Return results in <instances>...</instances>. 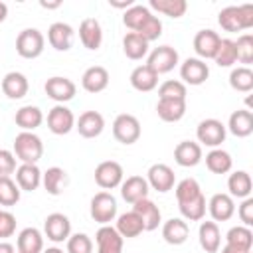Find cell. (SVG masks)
<instances>
[{
    "mask_svg": "<svg viewBox=\"0 0 253 253\" xmlns=\"http://www.w3.org/2000/svg\"><path fill=\"white\" fill-rule=\"evenodd\" d=\"M217 22L225 32H241L253 26V6H227L217 14Z\"/></svg>",
    "mask_w": 253,
    "mask_h": 253,
    "instance_id": "cell-1",
    "label": "cell"
},
{
    "mask_svg": "<svg viewBox=\"0 0 253 253\" xmlns=\"http://www.w3.org/2000/svg\"><path fill=\"white\" fill-rule=\"evenodd\" d=\"M43 154V142L38 134L22 130L14 138V156L22 160V164H38Z\"/></svg>",
    "mask_w": 253,
    "mask_h": 253,
    "instance_id": "cell-2",
    "label": "cell"
},
{
    "mask_svg": "<svg viewBox=\"0 0 253 253\" xmlns=\"http://www.w3.org/2000/svg\"><path fill=\"white\" fill-rule=\"evenodd\" d=\"M43 45H45V38L36 28H26L16 38V51L24 59H36V57H40L43 53Z\"/></svg>",
    "mask_w": 253,
    "mask_h": 253,
    "instance_id": "cell-3",
    "label": "cell"
},
{
    "mask_svg": "<svg viewBox=\"0 0 253 253\" xmlns=\"http://www.w3.org/2000/svg\"><path fill=\"white\" fill-rule=\"evenodd\" d=\"M89 213L91 217L101 223V225H109L115 217H117V200L113 198V194L109 192H99L91 198V206H89Z\"/></svg>",
    "mask_w": 253,
    "mask_h": 253,
    "instance_id": "cell-4",
    "label": "cell"
},
{
    "mask_svg": "<svg viewBox=\"0 0 253 253\" xmlns=\"http://www.w3.org/2000/svg\"><path fill=\"white\" fill-rule=\"evenodd\" d=\"M113 136L123 144H134L140 138V123L134 115L123 113L113 121Z\"/></svg>",
    "mask_w": 253,
    "mask_h": 253,
    "instance_id": "cell-5",
    "label": "cell"
},
{
    "mask_svg": "<svg viewBox=\"0 0 253 253\" xmlns=\"http://www.w3.org/2000/svg\"><path fill=\"white\" fill-rule=\"evenodd\" d=\"M178 59H180V55H178V51H176L172 45H158V47H154V49L150 51L146 65H148L156 75H160V73L172 71V69L178 65Z\"/></svg>",
    "mask_w": 253,
    "mask_h": 253,
    "instance_id": "cell-6",
    "label": "cell"
},
{
    "mask_svg": "<svg viewBox=\"0 0 253 253\" xmlns=\"http://www.w3.org/2000/svg\"><path fill=\"white\" fill-rule=\"evenodd\" d=\"M196 136L202 144L217 148L225 140V125L217 119H204L196 128Z\"/></svg>",
    "mask_w": 253,
    "mask_h": 253,
    "instance_id": "cell-7",
    "label": "cell"
},
{
    "mask_svg": "<svg viewBox=\"0 0 253 253\" xmlns=\"http://www.w3.org/2000/svg\"><path fill=\"white\" fill-rule=\"evenodd\" d=\"M146 182H148V188L160 192V194H166L174 188V182H176V176H174V170L168 166V164H152L146 172Z\"/></svg>",
    "mask_w": 253,
    "mask_h": 253,
    "instance_id": "cell-8",
    "label": "cell"
},
{
    "mask_svg": "<svg viewBox=\"0 0 253 253\" xmlns=\"http://www.w3.org/2000/svg\"><path fill=\"white\" fill-rule=\"evenodd\" d=\"M43 89H45V95H47L49 99H53L57 105H63V103L71 101V99L75 97V93H77L75 83H73L71 79L59 77V75L49 77V79L45 81Z\"/></svg>",
    "mask_w": 253,
    "mask_h": 253,
    "instance_id": "cell-9",
    "label": "cell"
},
{
    "mask_svg": "<svg viewBox=\"0 0 253 253\" xmlns=\"http://www.w3.org/2000/svg\"><path fill=\"white\" fill-rule=\"evenodd\" d=\"M123 176H125L123 166L115 160H105L95 168V182L103 190H113V188L121 186Z\"/></svg>",
    "mask_w": 253,
    "mask_h": 253,
    "instance_id": "cell-10",
    "label": "cell"
},
{
    "mask_svg": "<svg viewBox=\"0 0 253 253\" xmlns=\"http://www.w3.org/2000/svg\"><path fill=\"white\" fill-rule=\"evenodd\" d=\"M43 233L53 243H63L71 235V221L63 213H49L43 221Z\"/></svg>",
    "mask_w": 253,
    "mask_h": 253,
    "instance_id": "cell-11",
    "label": "cell"
},
{
    "mask_svg": "<svg viewBox=\"0 0 253 253\" xmlns=\"http://www.w3.org/2000/svg\"><path fill=\"white\" fill-rule=\"evenodd\" d=\"M75 126V117L71 113V109H67L65 105H55L49 113H47V128L53 134H67L71 132V128Z\"/></svg>",
    "mask_w": 253,
    "mask_h": 253,
    "instance_id": "cell-12",
    "label": "cell"
},
{
    "mask_svg": "<svg viewBox=\"0 0 253 253\" xmlns=\"http://www.w3.org/2000/svg\"><path fill=\"white\" fill-rule=\"evenodd\" d=\"M180 77L184 79V85H202L210 77V67L200 57H188L180 65Z\"/></svg>",
    "mask_w": 253,
    "mask_h": 253,
    "instance_id": "cell-13",
    "label": "cell"
},
{
    "mask_svg": "<svg viewBox=\"0 0 253 253\" xmlns=\"http://www.w3.org/2000/svg\"><path fill=\"white\" fill-rule=\"evenodd\" d=\"M219 42H221V38L217 36V32H213V30H200L194 36V51L198 53V57L202 61L204 59H213L215 51L219 47Z\"/></svg>",
    "mask_w": 253,
    "mask_h": 253,
    "instance_id": "cell-14",
    "label": "cell"
},
{
    "mask_svg": "<svg viewBox=\"0 0 253 253\" xmlns=\"http://www.w3.org/2000/svg\"><path fill=\"white\" fill-rule=\"evenodd\" d=\"M73 36H75L73 28H71L69 24H65V22H53V24L49 26V30H47V42H49V45H51L53 49H57V51H67V49H71V45H73Z\"/></svg>",
    "mask_w": 253,
    "mask_h": 253,
    "instance_id": "cell-15",
    "label": "cell"
},
{
    "mask_svg": "<svg viewBox=\"0 0 253 253\" xmlns=\"http://www.w3.org/2000/svg\"><path fill=\"white\" fill-rule=\"evenodd\" d=\"M75 128L83 138H95L103 132L105 128V119L101 113L97 111H85L79 115V119L75 121Z\"/></svg>",
    "mask_w": 253,
    "mask_h": 253,
    "instance_id": "cell-16",
    "label": "cell"
},
{
    "mask_svg": "<svg viewBox=\"0 0 253 253\" xmlns=\"http://www.w3.org/2000/svg\"><path fill=\"white\" fill-rule=\"evenodd\" d=\"M97 253H123V237L111 225H101L95 233Z\"/></svg>",
    "mask_w": 253,
    "mask_h": 253,
    "instance_id": "cell-17",
    "label": "cell"
},
{
    "mask_svg": "<svg viewBox=\"0 0 253 253\" xmlns=\"http://www.w3.org/2000/svg\"><path fill=\"white\" fill-rule=\"evenodd\" d=\"M174 160L182 168L198 166L200 160H202V146L194 140H182L174 148Z\"/></svg>",
    "mask_w": 253,
    "mask_h": 253,
    "instance_id": "cell-18",
    "label": "cell"
},
{
    "mask_svg": "<svg viewBox=\"0 0 253 253\" xmlns=\"http://www.w3.org/2000/svg\"><path fill=\"white\" fill-rule=\"evenodd\" d=\"M121 196L128 204H136L148 198V182L142 176H128L121 182Z\"/></svg>",
    "mask_w": 253,
    "mask_h": 253,
    "instance_id": "cell-19",
    "label": "cell"
},
{
    "mask_svg": "<svg viewBox=\"0 0 253 253\" xmlns=\"http://www.w3.org/2000/svg\"><path fill=\"white\" fill-rule=\"evenodd\" d=\"M208 210L213 221H227L235 213V202L229 194H213L208 202Z\"/></svg>",
    "mask_w": 253,
    "mask_h": 253,
    "instance_id": "cell-20",
    "label": "cell"
},
{
    "mask_svg": "<svg viewBox=\"0 0 253 253\" xmlns=\"http://www.w3.org/2000/svg\"><path fill=\"white\" fill-rule=\"evenodd\" d=\"M79 40L87 49H91V51L99 49L103 43V28H101L99 20L85 18L79 26Z\"/></svg>",
    "mask_w": 253,
    "mask_h": 253,
    "instance_id": "cell-21",
    "label": "cell"
},
{
    "mask_svg": "<svg viewBox=\"0 0 253 253\" xmlns=\"http://www.w3.org/2000/svg\"><path fill=\"white\" fill-rule=\"evenodd\" d=\"M132 211L138 213V217L142 219V223H144V231H154V229L158 227L160 219H162L160 208H158L152 200H148V198H144V200L132 204Z\"/></svg>",
    "mask_w": 253,
    "mask_h": 253,
    "instance_id": "cell-22",
    "label": "cell"
},
{
    "mask_svg": "<svg viewBox=\"0 0 253 253\" xmlns=\"http://www.w3.org/2000/svg\"><path fill=\"white\" fill-rule=\"evenodd\" d=\"M28 89H30L28 77L24 73H20V71H10L2 79V93L8 99H22V97H26Z\"/></svg>",
    "mask_w": 253,
    "mask_h": 253,
    "instance_id": "cell-23",
    "label": "cell"
},
{
    "mask_svg": "<svg viewBox=\"0 0 253 253\" xmlns=\"http://www.w3.org/2000/svg\"><path fill=\"white\" fill-rule=\"evenodd\" d=\"M81 85L87 93H101L109 85V71L101 65H93V67L85 69V73L81 77Z\"/></svg>",
    "mask_w": 253,
    "mask_h": 253,
    "instance_id": "cell-24",
    "label": "cell"
},
{
    "mask_svg": "<svg viewBox=\"0 0 253 253\" xmlns=\"http://www.w3.org/2000/svg\"><path fill=\"white\" fill-rule=\"evenodd\" d=\"M188 235H190V227H188L186 219L172 217V219L164 221V225H162V237L168 245H182V243H186Z\"/></svg>",
    "mask_w": 253,
    "mask_h": 253,
    "instance_id": "cell-25",
    "label": "cell"
},
{
    "mask_svg": "<svg viewBox=\"0 0 253 253\" xmlns=\"http://www.w3.org/2000/svg\"><path fill=\"white\" fill-rule=\"evenodd\" d=\"M227 128L231 134L239 136V138H245L253 132V115L249 109H237L229 115V121H227Z\"/></svg>",
    "mask_w": 253,
    "mask_h": 253,
    "instance_id": "cell-26",
    "label": "cell"
},
{
    "mask_svg": "<svg viewBox=\"0 0 253 253\" xmlns=\"http://www.w3.org/2000/svg\"><path fill=\"white\" fill-rule=\"evenodd\" d=\"M16 184L24 192H34L42 184V172L38 164H20L16 168Z\"/></svg>",
    "mask_w": 253,
    "mask_h": 253,
    "instance_id": "cell-27",
    "label": "cell"
},
{
    "mask_svg": "<svg viewBox=\"0 0 253 253\" xmlns=\"http://www.w3.org/2000/svg\"><path fill=\"white\" fill-rule=\"evenodd\" d=\"M198 239L200 245L206 253H217L219 245H221V233L215 221H202L200 223V231H198Z\"/></svg>",
    "mask_w": 253,
    "mask_h": 253,
    "instance_id": "cell-28",
    "label": "cell"
},
{
    "mask_svg": "<svg viewBox=\"0 0 253 253\" xmlns=\"http://www.w3.org/2000/svg\"><path fill=\"white\" fill-rule=\"evenodd\" d=\"M18 253H42L43 251V235L36 227H26L18 233Z\"/></svg>",
    "mask_w": 253,
    "mask_h": 253,
    "instance_id": "cell-29",
    "label": "cell"
},
{
    "mask_svg": "<svg viewBox=\"0 0 253 253\" xmlns=\"http://www.w3.org/2000/svg\"><path fill=\"white\" fill-rule=\"evenodd\" d=\"M115 229L119 231V235H121L123 239H125V237L130 239V237H138V235L144 231V223H142V219L138 217V213H134V211L130 210V211L119 215Z\"/></svg>",
    "mask_w": 253,
    "mask_h": 253,
    "instance_id": "cell-30",
    "label": "cell"
},
{
    "mask_svg": "<svg viewBox=\"0 0 253 253\" xmlns=\"http://www.w3.org/2000/svg\"><path fill=\"white\" fill-rule=\"evenodd\" d=\"M130 85L132 89L140 91V93H148L152 89H156L158 85V75L148 67V65H138L132 69L130 73Z\"/></svg>",
    "mask_w": 253,
    "mask_h": 253,
    "instance_id": "cell-31",
    "label": "cell"
},
{
    "mask_svg": "<svg viewBox=\"0 0 253 253\" xmlns=\"http://www.w3.org/2000/svg\"><path fill=\"white\" fill-rule=\"evenodd\" d=\"M251 188H253V182H251V176L245 170H237V172L229 174V178H227V190H229V196L231 198L245 200V198L251 196Z\"/></svg>",
    "mask_w": 253,
    "mask_h": 253,
    "instance_id": "cell-32",
    "label": "cell"
},
{
    "mask_svg": "<svg viewBox=\"0 0 253 253\" xmlns=\"http://www.w3.org/2000/svg\"><path fill=\"white\" fill-rule=\"evenodd\" d=\"M14 121H16V125H18L22 130L32 132L34 128H38V126L43 123V115H42V111H40L38 107L26 105V107H20V109L16 111Z\"/></svg>",
    "mask_w": 253,
    "mask_h": 253,
    "instance_id": "cell-33",
    "label": "cell"
},
{
    "mask_svg": "<svg viewBox=\"0 0 253 253\" xmlns=\"http://www.w3.org/2000/svg\"><path fill=\"white\" fill-rule=\"evenodd\" d=\"M42 184H43V188H45L47 194L59 196V194L63 192L65 184H67V174H65L63 168L51 166V168H47V170L42 174Z\"/></svg>",
    "mask_w": 253,
    "mask_h": 253,
    "instance_id": "cell-34",
    "label": "cell"
},
{
    "mask_svg": "<svg viewBox=\"0 0 253 253\" xmlns=\"http://www.w3.org/2000/svg\"><path fill=\"white\" fill-rule=\"evenodd\" d=\"M156 113L164 123H178L186 115V101H170V99H158Z\"/></svg>",
    "mask_w": 253,
    "mask_h": 253,
    "instance_id": "cell-35",
    "label": "cell"
},
{
    "mask_svg": "<svg viewBox=\"0 0 253 253\" xmlns=\"http://www.w3.org/2000/svg\"><path fill=\"white\" fill-rule=\"evenodd\" d=\"M123 51L128 59L138 61L148 53V42L144 38H140L136 32H128L123 38Z\"/></svg>",
    "mask_w": 253,
    "mask_h": 253,
    "instance_id": "cell-36",
    "label": "cell"
},
{
    "mask_svg": "<svg viewBox=\"0 0 253 253\" xmlns=\"http://www.w3.org/2000/svg\"><path fill=\"white\" fill-rule=\"evenodd\" d=\"M206 166L213 174H227L233 166V160H231L229 152H225L221 148H213L206 154Z\"/></svg>",
    "mask_w": 253,
    "mask_h": 253,
    "instance_id": "cell-37",
    "label": "cell"
},
{
    "mask_svg": "<svg viewBox=\"0 0 253 253\" xmlns=\"http://www.w3.org/2000/svg\"><path fill=\"white\" fill-rule=\"evenodd\" d=\"M148 6L152 10H156L158 14H164V16H170V18H182L188 10L186 0H150Z\"/></svg>",
    "mask_w": 253,
    "mask_h": 253,
    "instance_id": "cell-38",
    "label": "cell"
},
{
    "mask_svg": "<svg viewBox=\"0 0 253 253\" xmlns=\"http://www.w3.org/2000/svg\"><path fill=\"white\" fill-rule=\"evenodd\" d=\"M227 239V245H233L237 249H243V251H251V245H253V231L245 225H235L227 231L225 235Z\"/></svg>",
    "mask_w": 253,
    "mask_h": 253,
    "instance_id": "cell-39",
    "label": "cell"
},
{
    "mask_svg": "<svg viewBox=\"0 0 253 253\" xmlns=\"http://www.w3.org/2000/svg\"><path fill=\"white\" fill-rule=\"evenodd\" d=\"M150 8L140 6V4H132L128 10H125L123 14V24L130 30V32H138V28L146 22V18L150 16Z\"/></svg>",
    "mask_w": 253,
    "mask_h": 253,
    "instance_id": "cell-40",
    "label": "cell"
},
{
    "mask_svg": "<svg viewBox=\"0 0 253 253\" xmlns=\"http://www.w3.org/2000/svg\"><path fill=\"white\" fill-rule=\"evenodd\" d=\"M229 85H231V89H235L239 93H249L253 89V71L249 67H245V65L231 69Z\"/></svg>",
    "mask_w": 253,
    "mask_h": 253,
    "instance_id": "cell-41",
    "label": "cell"
},
{
    "mask_svg": "<svg viewBox=\"0 0 253 253\" xmlns=\"http://www.w3.org/2000/svg\"><path fill=\"white\" fill-rule=\"evenodd\" d=\"M206 206H208V204H206L204 194H200L198 198H194V200H190V202L178 204L182 217L188 219V221H200V219L206 215Z\"/></svg>",
    "mask_w": 253,
    "mask_h": 253,
    "instance_id": "cell-42",
    "label": "cell"
},
{
    "mask_svg": "<svg viewBox=\"0 0 253 253\" xmlns=\"http://www.w3.org/2000/svg\"><path fill=\"white\" fill-rule=\"evenodd\" d=\"M186 85L176 79H168L158 87V99H170V101H186Z\"/></svg>",
    "mask_w": 253,
    "mask_h": 253,
    "instance_id": "cell-43",
    "label": "cell"
},
{
    "mask_svg": "<svg viewBox=\"0 0 253 253\" xmlns=\"http://www.w3.org/2000/svg\"><path fill=\"white\" fill-rule=\"evenodd\" d=\"M20 202V188L10 176H0V206H16Z\"/></svg>",
    "mask_w": 253,
    "mask_h": 253,
    "instance_id": "cell-44",
    "label": "cell"
},
{
    "mask_svg": "<svg viewBox=\"0 0 253 253\" xmlns=\"http://www.w3.org/2000/svg\"><path fill=\"white\" fill-rule=\"evenodd\" d=\"M213 61L219 65V67H231L235 61H237V55H235V42L233 40H221L219 42V47L215 51V57Z\"/></svg>",
    "mask_w": 253,
    "mask_h": 253,
    "instance_id": "cell-45",
    "label": "cell"
},
{
    "mask_svg": "<svg viewBox=\"0 0 253 253\" xmlns=\"http://www.w3.org/2000/svg\"><path fill=\"white\" fill-rule=\"evenodd\" d=\"M174 190H176V200H178V204L190 202V200H194V198H198V196L202 194L200 184H198V180H194V178H184V180H180Z\"/></svg>",
    "mask_w": 253,
    "mask_h": 253,
    "instance_id": "cell-46",
    "label": "cell"
},
{
    "mask_svg": "<svg viewBox=\"0 0 253 253\" xmlns=\"http://www.w3.org/2000/svg\"><path fill=\"white\" fill-rule=\"evenodd\" d=\"M235 55L239 63H245V67L253 61V36L251 34H243L237 38L235 42Z\"/></svg>",
    "mask_w": 253,
    "mask_h": 253,
    "instance_id": "cell-47",
    "label": "cell"
},
{
    "mask_svg": "<svg viewBox=\"0 0 253 253\" xmlns=\"http://www.w3.org/2000/svg\"><path fill=\"white\" fill-rule=\"evenodd\" d=\"M136 34H138L140 38H144V40L150 43V42H154V40H158V38L162 36V22L158 20V16L150 14V16L146 18V22L138 28Z\"/></svg>",
    "mask_w": 253,
    "mask_h": 253,
    "instance_id": "cell-48",
    "label": "cell"
},
{
    "mask_svg": "<svg viewBox=\"0 0 253 253\" xmlns=\"http://www.w3.org/2000/svg\"><path fill=\"white\" fill-rule=\"evenodd\" d=\"M67 253H93V241L87 233H73L67 237Z\"/></svg>",
    "mask_w": 253,
    "mask_h": 253,
    "instance_id": "cell-49",
    "label": "cell"
},
{
    "mask_svg": "<svg viewBox=\"0 0 253 253\" xmlns=\"http://www.w3.org/2000/svg\"><path fill=\"white\" fill-rule=\"evenodd\" d=\"M14 231H16V215L12 211L0 210V239L14 235Z\"/></svg>",
    "mask_w": 253,
    "mask_h": 253,
    "instance_id": "cell-50",
    "label": "cell"
},
{
    "mask_svg": "<svg viewBox=\"0 0 253 253\" xmlns=\"http://www.w3.org/2000/svg\"><path fill=\"white\" fill-rule=\"evenodd\" d=\"M16 172V156L14 152L0 148V176H10Z\"/></svg>",
    "mask_w": 253,
    "mask_h": 253,
    "instance_id": "cell-51",
    "label": "cell"
},
{
    "mask_svg": "<svg viewBox=\"0 0 253 253\" xmlns=\"http://www.w3.org/2000/svg\"><path fill=\"white\" fill-rule=\"evenodd\" d=\"M237 215H239V219L243 221L245 227H251L253 225V198L251 196L241 202V206L237 210Z\"/></svg>",
    "mask_w": 253,
    "mask_h": 253,
    "instance_id": "cell-52",
    "label": "cell"
},
{
    "mask_svg": "<svg viewBox=\"0 0 253 253\" xmlns=\"http://www.w3.org/2000/svg\"><path fill=\"white\" fill-rule=\"evenodd\" d=\"M109 4H111L113 8H125V10H128L134 2H132V0H126V2H115V0H109Z\"/></svg>",
    "mask_w": 253,
    "mask_h": 253,
    "instance_id": "cell-53",
    "label": "cell"
},
{
    "mask_svg": "<svg viewBox=\"0 0 253 253\" xmlns=\"http://www.w3.org/2000/svg\"><path fill=\"white\" fill-rule=\"evenodd\" d=\"M40 6H42V8H47V10H53V8H59L61 2H59V0H55V2H43V0H42Z\"/></svg>",
    "mask_w": 253,
    "mask_h": 253,
    "instance_id": "cell-54",
    "label": "cell"
},
{
    "mask_svg": "<svg viewBox=\"0 0 253 253\" xmlns=\"http://www.w3.org/2000/svg\"><path fill=\"white\" fill-rule=\"evenodd\" d=\"M0 253H14V245L6 243V241H0Z\"/></svg>",
    "mask_w": 253,
    "mask_h": 253,
    "instance_id": "cell-55",
    "label": "cell"
},
{
    "mask_svg": "<svg viewBox=\"0 0 253 253\" xmlns=\"http://www.w3.org/2000/svg\"><path fill=\"white\" fill-rule=\"evenodd\" d=\"M221 253H249V251H243V249H237V247H233V245H225V247L221 249Z\"/></svg>",
    "mask_w": 253,
    "mask_h": 253,
    "instance_id": "cell-56",
    "label": "cell"
},
{
    "mask_svg": "<svg viewBox=\"0 0 253 253\" xmlns=\"http://www.w3.org/2000/svg\"><path fill=\"white\" fill-rule=\"evenodd\" d=\"M6 16H8V6L4 2H0V24L6 20Z\"/></svg>",
    "mask_w": 253,
    "mask_h": 253,
    "instance_id": "cell-57",
    "label": "cell"
},
{
    "mask_svg": "<svg viewBox=\"0 0 253 253\" xmlns=\"http://www.w3.org/2000/svg\"><path fill=\"white\" fill-rule=\"evenodd\" d=\"M42 253H63V249H59V247H47V249L42 251Z\"/></svg>",
    "mask_w": 253,
    "mask_h": 253,
    "instance_id": "cell-58",
    "label": "cell"
},
{
    "mask_svg": "<svg viewBox=\"0 0 253 253\" xmlns=\"http://www.w3.org/2000/svg\"><path fill=\"white\" fill-rule=\"evenodd\" d=\"M249 253H251V251H249Z\"/></svg>",
    "mask_w": 253,
    "mask_h": 253,
    "instance_id": "cell-59",
    "label": "cell"
}]
</instances>
